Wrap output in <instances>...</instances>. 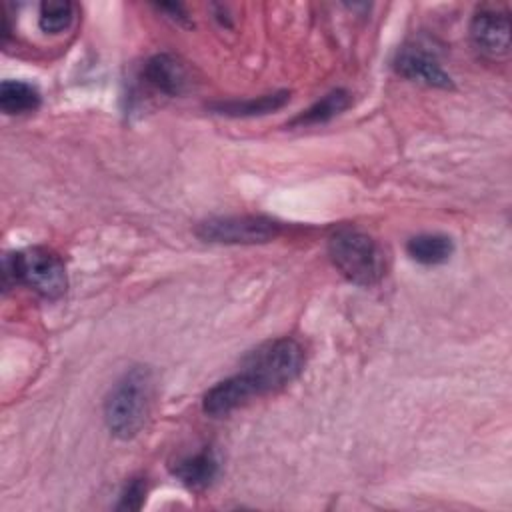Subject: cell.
Wrapping results in <instances>:
<instances>
[{"label":"cell","instance_id":"1","mask_svg":"<svg viewBox=\"0 0 512 512\" xmlns=\"http://www.w3.org/2000/svg\"><path fill=\"white\" fill-rule=\"evenodd\" d=\"M154 394L152 370L148 366H132L112 386L104 402V420L120 440L134 438L146 424Z\"/></svg>","mask_w":512,"mask_h":512},{"label":"cell","instance_id":"2","mask_svg":"<svg viewBox=\"0 0 512 512\" xmlns=\"http://www.w3.org/2000/svg\"><path fill=\"white\" fill-rule=\"evenodd\" d=\"M302 366V346L292 338H276L248 352L238 374L254 396H262L290 384L302 372Z\"/></svg>","mask_w":512,"mask_h":512},{"label":"cell","instance_id":"3","mask_svg":"<svg viewBox=\"0 0 512 512\" xmlns=\"http://www.w3.org/2000/svg\"><path fill=\"white\" fill-rule=\"evenodd\" d=\"M328 254L338 272L358 286H374L386 274L382 246L360 230H336L328 240Z\"/></svg>","mask_w":512,"mask_h":512},{"label":"cell","instance_id":"4","mask_svg":"<svg viewBox=\"0 0 512 512\" xmlns=\"http://www.w3.org/2000/svg\"><path fill=\"white\" fill-rule=\"evenodd\" d=\"M2 282L10 286L24 284L48 300H56L66 292V268L62 258L48 248H28L4 256Z\"/></svg>","mask_w":512,"mask_h":512},{"label":"cell","instance_id":"5","mask_svg":"<svg viewBox=\"0 0 512 512\" xmlns=\"http://www.w3.org/2000/svg\"><path fill=\"white\" fill-rule=\"evenodd\" d=\"M280 224L266 216H216L198 224L196 236L216 244H262L276 238Z\"/></svg>","mask_w":512,"mask_h":512},{"label":"cell","instance_id":"6","mask_svg":"<svg viewBox=\"0 0 512 512\" xmlns=\"http://www.w3.org/2000/svg\"><path fill=\"white\" fill-rule=\"evenodd\" d=\"M470 40L488 58H502L510 52V18L500 8H480L470 22Z\"/></svg>","mask_w":512,"mask_h":512},{"label":"cell","instance_id":"7","mask_svg":"<svg viewBox=\"0 0 512 512\" xmlns=\"http://www.w3.org/2000/svg\"><path fill=\"white\" fill-rule=\"evenodd\" d=\"M394 70L414 82H422L434 88H452L450 74L440 66L434 54L418 48V46H404L396 60Z\"/></svg>","mask_w":512,"mask_h":512},{"label":"cell","instance_id":"8","mask_svg":"<svg viewBox=\"0 0 512 512\" xmlns=\"http://www.w3.org/2000/svg\"><path fill=\"white\" fill-rule=\"evenodd\" d=\"M144 78L168 96H182L190 90V72L186 64L172 54H156L144 64Z\"/></svg>","mask_w":512,"mask_h":512},{"label":"cell","instance_id":"9","mask_svg":"<svg viewBox=\"0 0 512 512\" xmlns=\"http://www.w3.org/2000/svg\"><path fill=\"white\" fill-rule=\"evenodd\" d=\"M256 398L250 390V386L240 378V374H234L218 384H214L202 398V408L208 416L220 418L228 416L236 408L244 406L248 400Z\"/></svg>","mask_w":512,"mask_h":512},{"label":"cell","instance_id":"10","mask_svg":"<svg viewBox=\"0 0 512 512\" xmlns=\"http://www.w3.org/2000/svg\"><path fill=\"white\" fill-rule=\"evenodd\" d=\"M172 474L190 490H204L208 488L216 476H218V460L214 456L212 450H202L196 452L192 456L180 458L174 468Z\"/></svg>","mask_w":512,"mask_h":512},{"label":"cell","instance_id":"11","mask_svg":"<svg viewBox=\"0 0 512 512\" xmlns=\"http://www.w3.org/2000/svg\"><path fill=\"white\" fill-rule=\"evenodd\" d=\"M288 100H290V92L280 90V92L264 94L258 98H248V100L218 102L212 108L226 116H262V114H270V112L282 108Z\"/></svg>","mask_w":512,"mask_h":512},{"label":"cell","instance_id":"12","mask_svg":"<svg viewBox=\"0 0 512 512\" xmlns=\"http://www.w3.org/2000/svg\"><path fill=\"white\" fill-rule=\"evenodd\" d=\"M406 250L412 260L426 266H434L446 262L452 256L454 244L444 234H418L408 240Z\"/></svg>","mask_w":512,"mask_h":512},{"label":"cell","instance_id":"13","mask_svg":"<svg viewBox=\"0 0 512 512\" xmlns=\"http://www.w3.org/2000/svg\"><path fill=\"white\" fill-rule=\"evenodd\" d=\"M40 106V92L36 86L22 80H4L0 84V108L4 114H26Z\"/></svg>","mask_w":512,"mask_h":512},{"label":"cell","instance_id":"14","mask_svg":"<svg viewBox=\"0 0 512 512\" xmlns=\"http://www.w3.org/2000/svg\"><path fill=\"white\" fill-rule=\"evenodd\" d=\"M350 104V94L342 88L328 92L318 102H314L308 110L298 114L294 120H290V126H310V124H322L338 116L342 110H346Z\"/></svg>","mask_w":512,"mask_h":512},{"label":"cell","instance_id":"15","mask_svg":"<svg viewBox=\"0 0 512 512\" xmlns=\"http://www.w3.org/2000/svg\"><path fill=\"white\" fill-rule=\"evenodd\" d=\"M74 18V6L66 0H48L40 4L38 12V26L46 34H60L64 32Z\"/></svg>","mask_w":512,"mask_h":512},{"label":"cell","instance_id":"16","mask_svg":"<svg viewBox=\"0 0 512 512\" xmlns=\"http://www.w3.org/2000/svg\"><path fill=\"white\" fill-rule=\"evenodd\" d=\"M144 498H146V482L142 478H134L126 484V488L120 496L118 508L120 510H138L144 504Z\"/></svg>","mask_w":512,"mask_h":512}]
</instances>
